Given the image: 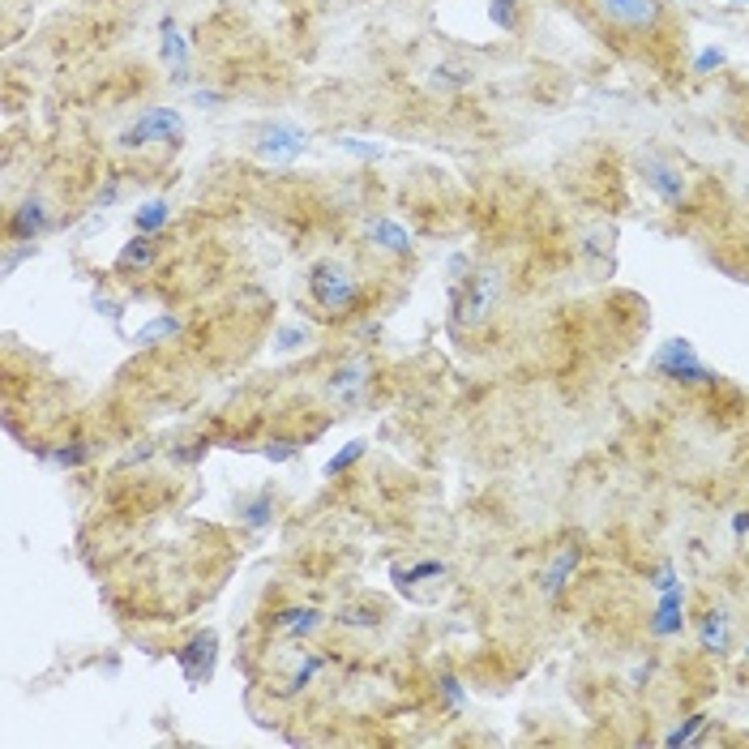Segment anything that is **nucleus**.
Returning <instances> with one entry per match:
<instances>
[{
    "label": "nucleus",
    "mask_w": 749,
    "mask_h": 749,
    "mask_svg": "<svg viewBox=\"0 0 749 749\" xmlns=\"http://www.w3.org/2000/svg\"><path fill=\"white\" fill-rule=\"evenodd\" d=\"M90 454H95V446H90V441H65V446H56V450H47V463L82 467V463H90Z\"/></svg>",
    "instance_id": "obj_22"
},
{
    "label": "nucleus",
    "mask_w": 749,
    "mask_h": 749,
    "mask_svg": "<svg viewBox=\"0 0 749 749\" xmlns=\"http://www.w3.org/2000/svg\"><path fill=\"white\" fill-rule=\"evenodd\" d=\"M184 138V120L176 108H146L133 125L120 133V146L138 150V146H150V142H180Z\"/></svg>",
    "instance_id": "obj_4"
},
{
    "label": "nucleus",
    "mask_w": 749,
    "mask_h": 749,
    "mask_svg": "<svg viewBox=\"0 0 749 749\" xmlns=\"http://www.w3.org/2000/svg\"><path fill=\"white\" fill-rule=\"evenodd\" d=\"M168 219H171V206H168V201H163V198H150L142 210L133 214V227H138V231H146V236H155L159 227H168Z\"/></svg>",
    "instance_id": "obj_20"
},
{
    "label": "nucleus",
    "mask_w": 749,
    "mask_h": 749,
    "mask_svg": "<svg viewBox=\"0 0 749 749\" xmlns=\"http://www.w3.org/2000/svg\"><path fill=\"white\" fill-rule=\"evenodd\" d=\"M163 60H168V69H171V82H189V43H184L180 26L176 22H163Z\"/></svg>",
    "instance_id": "obj_13"
},
{
    "label": "nucleus",
    "mask_w": 749,
    "mask_h": 749,
    "mask_svg": "<svg viewBox=\"0 0 749 749\" xmlns=\"http://www.w3.org/2000/svg\"><path fill=\"white\" fill-rule=\"evenodd\" d=\"M364 446H368V441H352L347 450H339V454H334V458H330V463H325V476H339V471H347V467H355V463H360V458H364Z\"/></svg>",
    "instance_id": "obj_25"
},
{
    "label": "nucleus",
    "mask_w": 749,
    "mask_h": 749,
    "mask_svg": "<svg viewBox=\"0 0 749 749\" xmlns=\"http://www.w3.org/2000/svg\"><path fill=\"white\" fill-rule=\"evenodd\" d=\"M723 65V52L720 47H707V52H698V60H693V73H711V69H720Z\"/></svg>",
    "instance_id": "obj_31"
},
{
    "label": "nucleus",
    "mask_w": 749,
    "mask_h": 749,
    "mask_svg": "<svg viewBox=\"0 0 749 749\" xmlns=\"http://www.w3.org/2000/svg\"><path fill=\"white\" fill-rule=\"evenodd\" d=\"M745 527H749V514H736V518H733V531H736V536H745Z\"/></svg>",
    "instance_id": "obj_35"
},
{
    "label": "nucleus",
    "mask_w": 749,
    "mask_h": 749,
    "mask_svg": "<svg viewBox=\"0 0 749 749\" xmlns=\"http://www.w3.org/2000/svg\"><path fill=\"white\" fill-rule=\"evenodd\" d=\"M52 227V214H47V201L43 198H26L22 206H17L14 214H9V241H39L43 231Z\"/></svg>",
    "instance_id": "obj_9"
},
{
    "label": "nucleus",
    "mask_w": 749,
    "mask_h": 749,
    "mask_svg": "<svg viewBox=\"0 0 749 749\" xmlns=\"http://www.w3.org/2000/svg\"><path fill=\"white\" fill-rule=\"evenodd\" d=\"M707 715H693V720H685V723H681V728H672V733H668L664 736V745L668 749H677V745H693V741H698V736H703V728H707Z\"/></svg>",
    "instance_id": "obj_24"
},
{
    "label": "nucleus",
    "mask_w": 749,
    "mask_h": 749,
    "mask_svg": "<svg viewBox=\"0 0 749 749\" xmlns=\"http://www.w3.org/2000/svg\"><path fill=\"white\" fill-rule=\"evenodd\" d=\"M591 5L608 26L634 30V35H642V30L660 22V0H591Z\"/></svg>",
    "instance_id": "obj_6"
},
{
    "label": "nucleus",
    "mask_w": 749,
    "mask_h": 749,
    "mask_svg": "<svg viewBox=\"0 0 749 749\" xmlns=\"http://www.w3.org/2000/svg\"><path fill=\"white\" fill-rule=\"evenodd\" d=\"M651 587H655V591H672V587H681V582H677V569L664 561V566L655 569V582H651Z\"/></svg>",
    "instance_id": "obj_33"
},
{
    "label": "nucleus",
    "mask_w": 749,
    "mask_h": 749,
    "mask_svg": "<svg viewBox=\"0 0 749 749\" xmlns=\"http://www.w3.org/2000/svg\"><path fill=\"white\" fill-rule=\"evenodd\" d=\"M343 625H352V630H368V625H377V608H364V604H352L339 612Z\"/></svg>",
    "instance_id": "obj_26"
},
{
    "label": "nucleus",
    "mask_w": 749,
    "mask_h": 749,
    "mask_svg": "<svg viewBox=\"0 0 749 749\" xmlns=\"http://www.w3.org/2000/svg\"><path fill=\"white\" fill-rule=\"evenodd\" d=\"M206 450H210V441L201 437V441H189V450H171V458H176V463H198Z\"/></svg>",
    "instance_id": "obj_32"
},
{
    "label": "nucleus",
    "mask_w": 749,
    "mask_h": 749,
    "mask_svg": "<svg viewBox=\"0 0 749 749\" xmlns=\"http://www.w3.org/2000/svg\"><path fill=\"white\" fill-rule=\"evenodd\" d=\"M728 5H749V0H728Z\"/></svg>",
    "instance_id": "obj_36"
},
{
    "label": "nucleus",
    "mask_w": 749,
    "mask_h": 749,
    "mask_svg": "<svg viewBox=\"0 0 749 749\" xmlns=\"http://www.w3.org/2000/svg\"><path fill=\"white\" fill-rule=\"evenodd\" d=\"M642 180L660 193L664 206H672V210L685 206V176H681V168H672L664 159H642Z\"/></svg>",
    "instance_id": "obj_8"
},
{
    "label": "nucleus",
    "mask_w": 749,
    "mask_h": 749,
    "mask_svg": "<svg viewBox=\"0 0 749 749\" xmlns=\"http://www.w3.org/2000/svg\"><path fill=\"white\" fill-rule=\"evenodd\" d=\"M236 518H241L244 527H253V531L270 527V523H274V501H270V493L236 497Z\"/></svg>",
    "instance_id": "obj_15"
},
{
    "label": "nucleus",
    "mask_w": 749,
    "mask_h": 749,
    "mask_svg": "<svg viewBox=\"0 0 749 749\" xmlns=\"http://www.w3.org/2000/svg\"><path fill=\"white\" fill-rule=\"evenodd\" d=\"M309 296L317 300V309L330 313V317H339V313H352L355 300H360V283H355V274L339 262H322V266H313L309 274Z\"/></svg>",
    "instance_id": "obj_2"
},
{
    "label": "nucleus",
    "mask_w": 749,
    "mask_h": 749,
    "mask_svg": "<svg viewBox=\"0 0 749 749\" xmlns=\"http://www.w3.org/2000/svg\"><path fill=\"white\" fill-rule=\"evenodd\" d=\"M501 270H471L463 283L450 287V304H454V325H484L493 317V309L501 304Z\"/></svg>",
    "instance_id": "obj_1"
},
{
    "label": "nucleus",
    "mask_w": 749,
    "mask_h": 749,
    "mask_svg": "<svg viewBox=\"0 0 749 749\" xmlns=\"http://www.w3.org/2000/svg\"><path fill=\"white\" fill-rule=\"evenodd\" d=\"M655 373L668 377V382H681V385H715V373L698 360L690 339H668L664 347L655 352Z\"/></svg>",
    "instance_id": "obj_3"
},
{
    "label": "nucleus",
    "mask_w": 749,
    "mask_h": 749,
    "mask_svg": "<svg viewBox=\"0 0 749 749\" xmlns=\"http://www.w3.org/2000/svg\"><path fill=\"white\" fill-rule=\"evenodd\" d=\"M180 334V317H171V313H163V317H155V322H146L138 334H133V347H155V343H168Z\"/></svg>",
    "instance_id": "obj_19"
},
{
    "label": "nucleus",
    "mask_w": 749,
    "mask_h": 749,
    "mask_svg": "<svg viewBox=\"0 0 749 749\" xmlns=\"http://www.w3.org/2000/svg\"><path fill=\"white\" fill-rule=\"evenodd\" d=\"M681 608H685V595H681V587H672V591H660V604H655V612H651V634H655V638L681 634Z\"/></svg>",
    "instance_id": "obj_12"
},
{
    "label": "nucleus",
    "mask_w": 749,
    "mask_h": 749,
    "mask_svg": "<svg viewBox=\"0 0 749 749\" xmlns=\"http://www.w3.org/2000/svg\"><path fill=\"white\" fill-rule=\"evenodd\" d=\"M441 698H446V711H454V715L463 711V685L454 677H441Z\"/></svg>",
    "instance_id": "obj_30"
},
{
    "label": "nucleus",
    "mask_w": 749,
    "mask_h": 749,
    "mask_svg": "<svg viewBox=\"0 0 749 749\" xmlns=\"http://www.w3.org/2000/svg\"><path fill=\"white\" fill-rule=\"evenodd\" d=\"M304 146H309V133L300 125H287V120H279V125H266L262 128V138H257V159L262 163H296L300 155H304Z\"/></svg>",
    "instance_id": "obj_5"
},
{
    "label": "nucleus",
    "mask_w": 749,
    "mask_h": 749,
    "mask_svg": "<svg viewBox=\"0 0 749 749\" xmlns=\"http://www.w3.org/2000/svg\"><path fill=\"white\" fill-rule=\"evenodd\" d=\"M368 390V360H347V364L334 368L330 377V398L343 403V407H355Z\"/></svg>",
    "instance_id": "obj_11"
},
{
    "label": "nucleus",
    "mask_w": 749,
    "mask_h": 749,
    "mask_svg": "<svg viewBox=\"0 0 749 749\" xmlns=\"http://www.w3.org/2000/svg\"><path fill=\"white\" fill-rule=\"evenodd\" d=\"M322 664H325L322 655H317V651H309V655L300 660V668L292 672V681H287V693H300L304 685H313V681H317V672H322Z\"/></svg>",
    "instance_id": "obj_23"
},
{
    "label": "nucleus",
    "mask_w": 749,
    "mask_h": 749,
    "mask_svg": "<svg viewBox=\"0 0 749 749\" xmlns=\"http://www.w3.org/2000/svg\"><path fill=\"white\" fill-rule=\"evenodd\" d=\"M698 642H703V651L723 655L728 651V612H707L703 625H698Z\"/></svg>",
    "instance_id": "obj_18"
},
{
    "label": "nucleus",
    "mask_w": 749,
    "mask_h": 749,
    "mask_svg": "<svg viewBox=\"0 0 749 749\" xmlns=\"http://www.w3.org/2000/svg\"><path fill=\"white\" fill-rule=\"evenodd\" d=\"M343 150H352V155H360V159H373V155H382V150H377V146H364V142H352V138H347V142H343Z\"/></svg>",
    "instance_id": "obj_34"
},
{
    "label": "nucleus",
    "mask_w": 749,
    "mask_h": 749,
    "mask_svg": "<svg viewBox=\"0 0 749 749\" xmlns=\"http://www.w3.org/2000/svg\"><path fill=\"white\" fill-rule=\"evenodd\" d=\"M214 660H219V638H214L210 630H201L198 638H189V642L176 651V664H180L189 685H206V681L214 677Z\"/></svg>",
    "instance_id": "obj_7"
},
{
    "label": "nucleus",
    "mask_w": 749,
    "mask_h": 749,
    "mask_svg": "<svg viewBox=\"0 0 749 749\" xmlns=\"http://www.w3.org/2000/svg\"><path fill=\"white\" fill-rule=\"evenodd\" d=\"M368 241L382 244L385 253H411V231L395 219H373L368 223Z\"/></svg>",
    "instance_id": "obj_14"
},
{
    "label": "nucleus",
    "mask_w": 749,
    "mask_h": 749,
    "mask_svg": "<svg viewBox=\"0 0 749 749\" xmlns=\"http://www.w3.org/2000/svg\"><path fill=\"white\" fill-rule=\"evenodd\" d=\"M488 17H493L497 30H514V22H518V5H514V0H493Z\"/></svg>",
    "instance_id": "obj_28"
},
{
    "label": "nucleus",
    "mask_w": 749,
    "mask_h": 749,
    "mask_svg": "<svg viewBox=\"0 0 749 749\" xmlns=\"http://www.w3.org/2000/svg\"><path fill=\"white\" fill-rule=\"evenodd\" d=\"M270 630H274V634H283V638L304 642L309 634H317V630H322V608H313V604L279 608V612L270 617Z\"/></svg>",
    "instance_id": "obj_10"
},
{
    "label": "nucleus",
    "mask_w": 749,
    "mask_h": 749,
    "mask_svg": "<svg viewBox=\"0 0 749 749\" xmlns=\"http://www.w3.org/2000/svg\"><path fill=\"white\" fill-rule=\"evenodd\" d=\"M304 343H309V325H283L274 347H279V352H296V347H304Z\"/></svg>",
    "instance_id": "obj_29"
},
{
    "label": "nucleus",
    "mask_w": 749,
    "mask_h": 749,
    "mask_svg": "<svg viewBox=\"0 0 749 749\" xmlns=\"http://www.w3.org/2000/svg\"><path fill=\"white\" fill-rule=\"evenodd\" d=\"M300 454V441H292V437H270L266 441V458L270 463H292Z\"/></svg>",
    "instance_id": "obj_27"
},
{
    "label": "nucleus",
    "mask_w": 749,
    "mask_h": 749,
    "mask_svg": "<svg viewBox=\"0 0 749 749\" xmlns=\"http://www.w3.org/2000/svg\"><path fill=\"white\" fill-rule=\"evenodd\" d=\"M579 561H582V552L579 549H566L549 569H544V595H549V600H557V595H561V587H566V579L574 574V566H579Z\"/></svg>",
    "instance_id": "obj_17"
},
{
    "label": "nucleus",
    "mask_w": 749,
    "mask_h": 749,
    "mask_svg": "<svg viewBox=\"0 0 749 749\" xmlns=\"http://www.w3.org/2000/svg\"><path fill=\"white\" fill-rule=\"evenodd\" d=\"M150 266H155V236L138 231V236L116 253V270H150Z\"/></svg>",
    "instance_id": "obj_16"
},
{
    "label": "nucleus",
    "mask_w": 749,
    "mask_h": 749,
    "mask_svg": "<svg viewBox=\"0 0 749 749\" xmlns=\"http://www.w3.org/2000/svg\"><path fill=\"white\" fill-rule=\"evenodd\" d=\"M745 198H749V184H745Z\"/></svg>",
    "instance_id": "obj_37"
},
{
    "label": "nucleus",
    "mask_w": 749,
    "mask_h": 749,
    "mask_svg": "<svg viewBox=\"0 0 749 749\" xmlns=\"http://www.w3.org/2000/svg\"><path fill=\"white\" fill-rule=\"evenodd\" d=\"M441 579H446V566H441V561H420V566H411V569L395 566V582H398V587H416V582H441Z\"/></svg>",
    "instance_id": "obj_21"
}]
</instances>
